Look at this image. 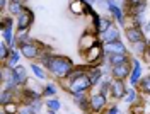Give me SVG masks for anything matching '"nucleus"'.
<instances>
[{"instance_id": "obj_22", "label": "nucleus", "mask_w": 150, "mask_h": 114, "mask_svg": "<svg viewBox=\"0 0 150 114\" xmlns=\"http://www.w3.org/2000/svg\"><path fill=\"white\" fill-rule=\"evenodd\" d=\"M31 68H33V72H34V75H36L38 78H45V73H43V70L38 67V65H33Z\"/></svg>"}, {"instance_id": "obj_14", "label": "nucleus", "mask_w": 150, "mask_h": 114, "mask_svg": "<svg viewBox=\"0 0 150 114\" xmlns=\"http://www.w3.org/2000/svg\"><path fill=\"white\" fill-rule=\"evenodd\" d=\"M109 27H111V20L106 17V19H101V20H99V26H97L96 29H97V32H106Z\"/></svg>"}, {"instance_id": "obj_12", "label": "nucleus", "mask_w": 150, "mask_h": 114, "mask_svg": "<svg viewBox=\"0 0 150 114\" xmlns=\"http://www.w3.org/2000/svg\"><path fill=\"white\" fill-rule=\"evenodd\" d=\"M112 95L116 99H121L123 95H125V85H123L121 82H118V84L112 85Z\"/></svg>"}, {"instance_id": "obj_19", "label": "nucleus", "mask_w": 150, "mask_h": 114, "mask_svg": "<svg viewBox=\"0 0 150 114\" xmlns=\"http://www.w3.org/2000/svg\"><path fill=\"white\" fill-rule=\"evenodd\" d=\"M19 61V53L17 51H10V56H9V65L10 67H14L16 63Z\"/></svg>"}, {"instance_id": "obj_34", "label": "nucleus", "mask_w": 150, "mask_h": 114, "mask_svg": "<svg viewBox=\"0 0 150 114\" xmlns=\"http://www.w3.org/2000/svg\"><path fill=\"white\" fill-rule=\"evenodd\" d=\"M0 5H2V7H5V0H0Z\"/></svg>"}, {"instance_id": "obj_5", "label": "nucleus", "mask_w": 150, "mask_h": 114, "mask_svg": "<svg viewBox=\"0 0 150 114\" xmlns=\"http://www.w3.org/2000/svg\"><path fill=\"white\" fill-rule=\"evenodd\" d=\"M112 73H114V77H116V78L123 80L125 77L130 73V68H128V65H126V63H123V65H116V67L112 68Z\"/></svg>"}, {"instance_id": "obj_25", "label": "nucleus", "mask_w": 150, "mask_h": 114, "mask_svg": "<svg viewBox=\"0 0 150 114\" xmlns=\"http://www.w3.org/2000/svg\"><path fill=\"white\" fill-rule=\"evenodd\" d=\"M135 49H137L138 53H142V51L145 49V43H143V41H138V43H135Z\"/></svg>"}, {"instance_id": "obj_21", "label": "nucleus", "mask_w": 150, "mask_h": 114, "mask_svg": "<svg viewBox=\"0 0 150 114\" xmlns=\"http://www.w3.org/2000/svg\"><path fill=\"white\" fill-rule=\"evenodd\" d=\"M10 12H12V14H19V15H21V14H22V7H21V4L14 2V4L10 5Z\"/></svg>"}, {"instance_id": "obj_13", "label": "nucleus", "mask_w": 150, "mask_h": 114, "mask_svg": "<svg viewBox=\"0 0 150 114\" xmlns=\"http://www.w3.org/2000/svg\"><path fill=\"white\" fill-rule=\"evenodd\" d=\"M94 56H96V58L101 56L99 44H94V46H91V49H89V55H87V60H89V61H94Z\"/></svg>"}, {"instance_id": "obj_26", "label": "nucleus", "mask_w": 150, "mask_h": 114, "mask_svg": "<svg viewBox=\"0 0 150 114\" xmlns=\"http://www.w3.org/2000/svg\"><path fill=\"white\" fill-rule=\"evenodd\" d=\"M9 97H10V92H9V90H5V92L2 94V104H4V106L9 102Z\"/></svg>"}, {"instance_id": "obj_38", "label": "nucleus", "mask_w": 150, "mask_h": 114, "mask_svg": "<svg viewBox=\"0 0 150 114\" xmlns=\"http://www.w3.org/2000/svg\"><path fill=\"white\" fill-rule=\"evenodd\" d=\"M50 114H55V113H53V111H51V113H50Z\"/></svg>"}, {"instance_id": "obj_4", "label": "nucleus", "mask_w": 150, "mask_h": 114, "mask_svg": "<svg viewBox=\"0 0 150 114\" xmlns=\"http://www.w3.org/2000/svg\"><path fill=\"white\" fill-rule=\"evenodd\" d=\"M31 20H33V14H31L29 10H26V12H22V14L19 15V20H17V26H19V29L28 27L29 24H31Z\"/></svg>"}, {"instance_id": "obj_24", "label": "nucleus", "mask_w": 150, "mask_h": 114, "mask_svg": "<svg viewBox=\"0 0 150 114\" xmlns=\"http://www.w3.org/2000/svg\"><path fill=\"white\" fill-rule=\"evenodd\" d=\"M109 89H111V84H109V80H104V82H103V89H101V94H106Z\"/></svg>"}, {"instance_id": "obj_1", "label": "nucleus", "mask_w": 150, "mask_h": 114, "mask_svg": "<svg viewBox=\"0 0 150 114\" xmlns=\"http://www.w3.org/2000/svg\"><path fill=\"white\" fill-rule=\"evenodd\" d=\"M48 68H50L56 77H65V75H68L70 70H72V60H70V58H63V56L51 58L50 63H48Z\"/></svg>"}, {"instance_id": "obj_28", "label": "nucleus", "mask_w": 150, "mask_h": 114, "mask_svg": "<svg viewBox=\"0 0 150 114\" xmlns=\"http://www.w3.org/2000/svg\"><path fill=\"white\" fill-rule=\"evenodd\" d=\"M133 101H137V94H135V90H130V92H128V99H126V102H133Z\"/></svg>"}, {"instance_id": "obj_31", "label": "nucleus", "mask_w": 150, "mask_h": 114, "mask_svg": "<svg viewBox=\"0 0 150 114\" xmlns=\"http://www.w3.org/2000/svg\"><path fill=\"white\" fill-rule=\"evenodd\" d=\"M130 2L133 5H135V4H137V5H143V0H130Z\"/></svg>"}, {"instance_id": "obj_27", "label": "nucleus", "mask_w": 150, "mask_h": 114, "mask_svg": "<svg viewBox=\"0 0 150 114\" xmlns=\"http://www.w3.org/2000/svg\"><path fill=\"white\" fill-rule=\"evenodd\" d=\"M4 107H5V113H16V111H17V107L14 104H5Z\"/></svg>"}, {"instance_id": "obj_35", "label": "nucleus", "mask_w": 150, "mask_h": 114, "mask_svg": "<svg viewBox=\"0 0 150 114\" xmlns=\"http://www.w3.org/2000/svg\"><path fill=\"white\" fill-rule=\"evenodd\" d=\"M22 114H34V113H33V111H24Z\"/></svg>"}, {"instance_id": "obj_32", "label": "nucleus", "mask_w": 150, "mask_h": 114, "mask_svg": "<svg viewBox=\"0 0 150 114\" xmlns=\"http://www.w3.org/2000/svg\"><path fill=\"white\" fill-rule=\"evenodd\" d=\"M108 114H118V107H111V109H109V113Z\"/></svg>"}, {"instance_id": "obj_8", "label": "nucleus", "mask_w": 150, "mask_h": 114, "mask_svg": "<svg viewBox=\"0 0 150 114\" xmlns=\"http://www.w3.org/2000/svg\"><path fill=\"white\" fill-rule=\"evenodd\" d=\"M104 94H97V95H94L92 97V101H91V106H92V109L94 111H99L101 107L104 106Z\"/></svg>"}, {"instance_id": "obj_18", "label": "nucleus", "mask_w": 150, "mask_h": 114, "mask_svg": "<svg viewBox=\"0 0 150 114\" xmlns=\"http://www.w3.org/2000/svg\"><path fill=\"white\" fill-rule=\"evenodd\" d=\"M89 78H91V82H92V84H97V80L101 78V70H97V68H96V70H92Z\"/></svg>"}, {"instance_id": "obj_29", "label": "nucleus", "mask_w": 150, "mask_h": 114, "mask_svg": "<svg viewBox=\"0 0 150 114\" xmlns=\"http://www.w3.org/2000/svg\"><path fill=\"white\" fill-rule=\"evenodd\" d=\"M0 56L4 58V60L7 58V48H5V44H4V43H2V46H0Z\"/></svg>"}, {"instance_id": "obj_30", "label": "nucleus", "mask_w": 150, "mask_h": 114, "mask_svg": "<svg viewBox=\"0 0 150 114\" xmlns=\"http://www.w3.org/2000/svg\"><path fill=\"white\" fill-rule=\"evenodd\" d=\"M45 94H46V95H51V94H55V85H48V89L45 90Z\"/></svg>"}, {"instance_id": "obj_23", "label": "nucleus", "mask_w": 150, "mask_h": 114, "mask_svg": "<svg viewBox=\"0 0 150 114\" xmlns=\"http://www.w3.org/2000/svg\"><path fill=\"white\" fill-rule=\"evenodd\" d=\"M48 107H50L51 111H56V109H60V102L55 101V99H51V101H48Z\"/></svg>"}, {"instance_id": "obj_37", "label": "nucleus", "mask_w": 150, "mask_h": 114, "mask_svg": "<svg viewBox=\"0 0 150 114\" xmlns=\"http://www.w3.org/2000/svg\"><path fill=\"white\" fill-rule=\"evenodd\" d=\"M14 2H17V4H19V2H21V0H14Z\"/></svg>"}, {"instance_id": "obj_33", "label": "nucleus", "mask_w": 150, "mask_h": 114, "mask_svg": "<svg viewBox=\"0 0 150 114\" xmlns=\"http://www.w3.org/2000/svg\"><path fill=\"white\" fill-rule=\"evenodd\" d=\"M82 2H87V4H94L96 0H82Z\"/></svg>"}, {"instance_id": "obj_9", "label": "nucleus", "mask_w": 150, "mask_h": 114, "mask_svg": "<svg viewBox=\"0 0 150 114\" xmlns=\"http://www.w3.org/2000/svg\"><path fill=\"white\" fill-rule=\"evenodd\" d=\"M140 73H142V68H140V63L138 61H135V68H133V73H131V85H137L138 84V80H140Z\"/></svg>"}, {"instance_id": "obj_36", "label": "nucleus", "mask_w": 150, "mask_h": 114, "mask_svg": "<svg viewBox=\"0 0 150 114\" xmlns=\"http://www.w3.org/2000/svg\"><path fill=\"white\" fill-rule=\"evenodd\" d=\"M147 31L150 32V20H149V24H147Z\"/></svg>"}, {"instance_id": "obj_11", "label": "nucleus", "mask_w": 150, "mask_h": 114, "mask_svg": "<svg viewBox=\"0 0 150 114\" xmlns=\"http://www.w3.org/2000/svg\"><path fill=\"white\" fill-rule=\"evenodd\" d=\"M22 53L28 58H34L38 55V48L33 46V44H24V46H22Z\"/></svg>"}, {"instance_id": "obj_20", "label": "nucleus", "mask_w": 150, "mask_h": 114, "mask_svg": "<svg viewBox=\"0 0 150 114\" xmlns=\"http://www.w3.org/2000/svg\"><path fill=\"white\" fill-rule=\"evenodd\" d=\"M142 90L150 94V75L147 77V78H143V80H142Z\"/></svg>"}, {"instance_id": "obj_6", "label": "nucleus", "mask_w": 150, "mask_h": 114, "mask_svg": "<svg viewBox=\"0 0 150 114\" xmlns=\"http://www.w3.org/2000/svg\"><path fill=\"white\" fill-rule=\"evenodd\" d=\"M118 39H120V32H118V29L109 27L106 32H104V41H106V43H114V41H118Z\"/></svg>"}, {"instance_id": "obj_3", "label": "nucleus", "mask_w": 150, "mask_h": 114, "mask_svg": "<svg viewBox=\"0 0 150 114\" xmlns=\"http://www.w3.org/2000/svg\"><path fill=\"white\" fill-rule=\"evenodd\" d=\"M106 51H108V53H111V55H123V53H125V46H123V43H120V41L108 43Z\"/></svg>"}, {"instance_id": "obj_7", "label": "nucleus", "mask_w": 150, "mask_h": 114, "mask_svg": "<svg viewBox=\"0 0 150 114\" xmlns=\"http://www.w3.org/2000/svg\"><path fill=\"white\" fill-rule=\"evenodd\" d=\"M126 38L130 39L131 43H138V41H142V32L138 27H133V29H128L126 31Z\"/></svg>"}, {"instance_id": "obj_15", "label": "nucleus", "mask_w": 150, "mask_h": 114, "mask_svg": "<svg viewBox=\"0 0 150 114\" xmlns=\"http://www.w3.org/2000/svg\"><path fill=\"white\" fill-rule=\"evenodd\" d=\"M112 63V67H116V65H123V63H126V56L125 55H111V60H109Z\"/></svg>"}, {"instance_id": "obj_10", "label": "nucleus", "mask_w": 150, "mask_h": 114, "mask_svg": "<svg viewBox=\"0 0 150 114\" xmlns=\"http://www.w3.org/2000/svg\"><path fill=\"white\" fill-rule=\"evenodd\" d=\"M108 4H109V10L112 12V15L118 19V22L123 24V14H121V10L118 9V5H114V0H108Z\"/></svg>"}, {"instance_id": "obj_17", "label": "nucleus", "mask_w": 150, "mask_h": 114, "mask_svg": "<svg viewBox=\"0 0 150 114\" xmlns=\"http://www.w3.org/2000/svg\"><path fill=\"white\" fill-rule=\"evenodd\" d=\"M4 39L10 43V44H14V36H12V29H4Z\"/></svg>"}, {"instance_id": "obj_2", "label": "nucleus", "mask_w": 150, "mask_h": 114, "mask_svg": "<svg viewBox=\"0 0 150 114\" xmlns=\"http://www.w3.org/2000/svg\"><path fill=\"white\" fill-rule=\"evenodd\" d=\"M91 85H92L91 78H89L87 75H82V77H79V78H75V80H72L70 89H72V92H74V94H80V92L87 90Z\"/></svg>"}, {"instance_id": "obj_16", "label": "nucleus", "mask_w": 150, "mask_h": 114, "mask_svg": "<svg viewBox=\"0 0 150 114\" xmlns=\"http://www.w3.org/2000/svg\"><path fill=\"white\" fill-rule=\"evenodd\" d=\"M72 12H74V14H80V12H84V2L80 0V2L72 4Z\"/></svg>"}]
</instances>
